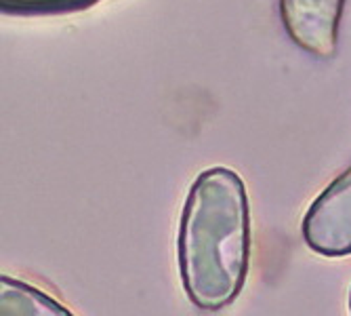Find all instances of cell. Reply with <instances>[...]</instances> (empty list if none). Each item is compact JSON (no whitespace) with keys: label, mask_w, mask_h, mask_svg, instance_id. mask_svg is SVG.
<instances>
[{"label":"cell","mask_w":351,"mask_h":316,"mask_svg":"<svg viewBox=\"0 0 351 316\" xmlns=\"http://www.w3.org/2000/svg\"><path fill=\"white\" fill-rule=\"evenodd\" d=\"M250 260V205L228 167L202 171L183 205L177 264L187 300L204 312L228 308L244 289Z\"/></svg>","instance_id":"obj_1"},{"label":"cell","mask_w":351,"mask_h":316,"mask_svg":"<svg viewBox=\"0 0 351 316\" xmlns=\"http://www.w3.org/2000/svg\"><path fill=\"white\" fill-rule=\"evenodd\" d=\"M349 312H351V289H349Z\"/></svg>","instance_id":"obj_5"},{"label":"cell","mask_w":351,"mask_h":316,"mask_svg":"<svg viewBox=\"0 0 351 316\" xmlns=\"http://www.w3.org/2000/svg\"><path fill=\"white\" fill-rule=\"evenodd\" d=\"M0 316H74L68 308L32 284L3 276L0 278Z\"/></svg>","instance_id":"obj_4"},{"label":"cell","mask_w":351,"mask_h":316,"mask_svg":"<svg viewBox=\"0 0 351 316\" xmlns=\"http://www.w3.org/2000/svg\"><path fill=\"white\" fill-rule=\"evenodd\" d=\"M301 232L305 245L317 256H351V167L311 203Z\"/></svg>","instance_id":"obj_2"},{"label":"cell","mask_w":351,"mask_h":316,"mask_svg":"<svg viewBox=\"0 0 351 316\" xmlns=\"http://www.w3.org/2000/svg\"><path fill=\"white\" fill-rule=\"evenodd\" d=\"M345 0H280V17L297 47L317 59H332Z\"/></svg>","instance_id":"obj_3"}]
</instances>
